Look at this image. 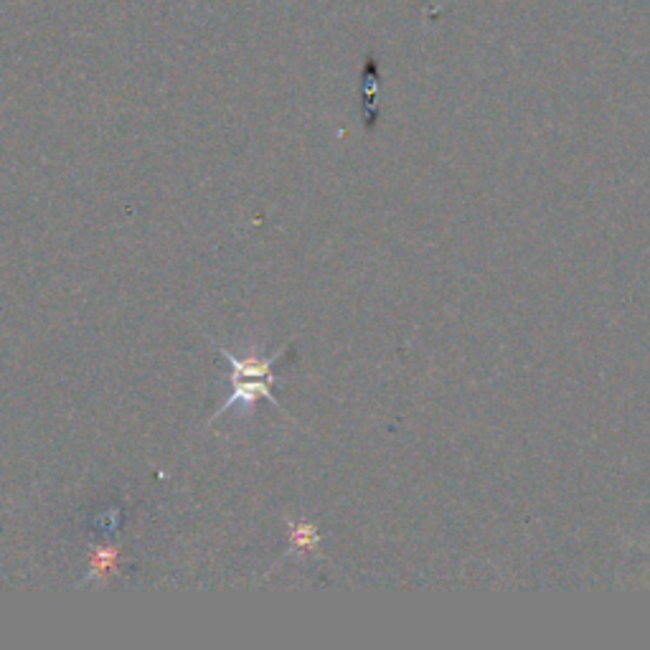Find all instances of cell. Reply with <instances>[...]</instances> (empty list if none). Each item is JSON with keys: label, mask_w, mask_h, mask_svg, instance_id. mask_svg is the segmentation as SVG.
<instances>
[{"label": "cell", "mask_w": 650, "mask_h": 650, "mask_svg": "<svg viewBox=\"0 0 650 650\" xmlns=\"http://www.w3.org/2000/svg\"><path fill=\"white\" fill-rule=\"evenodd\" d=\"M275 381L277 379H232V394H229L224 407H221L214 417H221V414L229 412V409L234 407H252V404L262 397L270 399L275 407H280L275 392H272Z\"/></svg>", "instance_id": "1"}]
</instances>
